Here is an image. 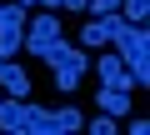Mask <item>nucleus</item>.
I'll return each mask as SVG.
<instances>
[{
  "label": "nucleus",
  "mask_w": 150,
  "mask_h": 135,
  "mask_svg": "<svg viewBox=\"0 0 150 135\" xmlns=\"http://www.w3.org/2000/svg\"><path fill=\"white\" fill-rule=\"evenodd\" d=\"M95 100H100V110H105V115H125V110H130V90H115V85H100V95H95Z\"/></svg>",
  "instance_id": "0eeeda50"
},
{
  "label": "nucleus",
  "mask_w": 150,
  "mask_h": 135,
  "mask_svg": "<svg viewBox=\"0 0 150 135\" xmlns=\"http://www.w3.org/2000/svg\"><path fill=\"white\" fill-rule=\"evenodd\" d=\"M110 10H120V0H90V15H110Z\"/></svg>",
  "instance_id": "f8f14e48"
},
{
  "label": "nucleus",
  "mask_w": 150,
  "mask_h": 135,
  "mask_svg": "<svg viewBox=\"0 0 150 135\" xmlns=\"http://www.w3.org/2000/svg\"><path fill=\"white\" fill-rule=\"evenodd\" d=\"M20 135H60V130H55V110L25 100V130H20Z\"/></svg>",
  "instance_id": "39448f33"
},
{
  "label": "nucleus",
  "mask_w": 150,
  "mask_h": 135,
  "mask_svg": "<svg viewBox=\"0 0 150 135\" xmlns=\"http://www.w3.org/2000/svg\"><path fill=\"white\" fill-rule=\"evenodd\" d=\"M90 135H115V115H105V110H100V115L90 120Z\"/></svg>",
  "instance_id": "9b49d317"
},
{
  "label": "nucleus",
  "mask_w": 150,
  "mask_h": 135,
  "mask_svg": "<svg viewBox=\"0 0 150 135\" xmlns=\"http://www.w3.org/2000/svg\"><path fill=\"white\" fill-rule=\"evenodd\" d=\"M105 40H110L105 15H95V20H85V25H80V45H85V50H95V45H105Z\"/></svg>",
  "instance_id": "6e6552de"
},
{
  "label": "nucleus",
  "mask_w": 150,
  "mask_h": 135,
  "mask_svg": "<svg viewBox=\"0 0 150 135\" xmlns=\"http://www.w3.org/2000/svg\"><path fill=\"white\" fill-rule=\"evenodd\" d=\"M40 5H50V10H60V0H40Z\"/></svg>",
  "instance_id": "4468645a"
},
{
  "label": "nucleus",
  "mask_w": 150,
  "mask_h": 135,
  "mask_svg": "<svg viewBox=\"0 0 150 135\" xmlns=\"http://www.w3.org/2000/svg\"><path fill=\"white\" fill-rule=\"evenodd\" d=\"M95 75H100V85L135 90V80H130V70H125V60H120V55H100V60H95Z\"/></svg>",
  "instance_id": "20e7f679"
},
{
  "label": "nucleus",
  "mask_w": 150,
  "mask_h": 135,
  "mask_svg": "<svg viewBox=\"0 0 150 135\" xmlns=\"http://www.w3.org/2000/svg\"><path fill=\"white\" fill-rule=\"evenodd\" d=\"M0 90H5V95H30V75H25V65L0 60Z\"/></svg>",
  "instance_id": "423d86ee"
},
{
  "label": "nucleus",
  "mask_w": 150,
  "mask_h": 135,
  "mask_svg": "<svg viewBox=\"0 0 150 135\" xmlns=\"http://www.w3.org/2000/svg\"><path fill=\"white\" fill-rule=\"evenodd\" d=\"M40 60L50 65V75H55V85H60L65 95H70L75 85H80V80H85V70H90V55H85L80 45H70L65 35H60V40H55V45H50Z\"/></svg>",
  "instance_id": "f03ea898"
},
{
  "label": "nucleus",
  "mask_w": 150,
  "mask_h": 135,
  "mask_svg": "<svg viewBox=\"0 0 150 135\" xmlns=\"http://www.w3.org/2000/svg\"><path fill=\"white\" fill-rule=\"evenodd\" d=\"M60 10H90V0H60Z\"/></svg>",
  "instance_id": "ddd939ff"
},
{
  "label": "nucleus",
  "mask_w": 150,
  "mask_h": 135,
  "mask_svg": "<svg viewBox=\"0 0 150 135\" xmlns=\"http://www.w3.org/2000/svg\"><path fill=\"white\" fill-rule=\"evenodd\" d=\"M105 25H110V40H115V50H120V60H125L135 90H145V85H150V35H145V25H130L120 10H110Z\"/></svg>",
  "instance_id": "f257e3e1"
},
{
  "label": "nucleus",
  "mask_w": 150,
  "mask_h": 135,
  "mask_svg": "<svg viewBox=\"0 0 150 135\" xmlns=\"http://www.w3.org/2000/svg\"><path fill=\"white\" fill-rule=\"evenodd\" d=\"M60 35H65V30H60V15H30V20H25V50H30V55H45Z\"/></svg>",
  "instance_id": "7ed1b4c3"
},
{
  "label": "nucleus",
  "mask_w": 150,
  "mask_h": 135,
  "mask_svg": "<svg viewBox=\"0 0 150 135\" xmlns=\"http://www.w3.org/2000/svg\"><path fill=\"white\" fill-rule=\"evenodd\" d=\"M80 125H85V115L75 110V105H60L55 110V130H80Z\"/></svg>",
  "instance_id": "9d476101"
},
{
  "label": "nucleus",
  "mask_w": 150,
  "mask_h": 135,
  "mask_svg": "<svg viewBox=\"0 0 150 135\" xmlns=\"http://www.w3.org/2000/svg\"><path fill=\"white\" fill-rule=\"evenodd\" d=\"M120 15H125L130 25H145V15H150V0H120Z\"/></svg>",
  "instance_id": "1a4fd4ad"
}]
</instances>
